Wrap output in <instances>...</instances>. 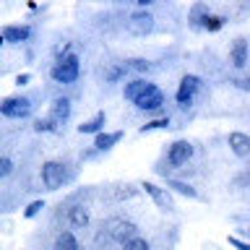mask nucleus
Returning <instances> with one entry per match:
<instances>
[{
    "instance_id": "f257e3e1",
    "label": "nucleus",
    "mask_w": 250,
    "mask_h": 250,
    "mask_svg": "<svg viewBox=\"0 0 250 250\" xmlns=\"http://www.w3.org/2000/svg\"><path fill=\"white\" fill-rule=\"evenodd\" d=\"M188 23L195 31H208V34H216L222 31L227 23H229V16L216 13L208 3H193L190 11H188Z\"/></svg>"
},
{
    "instance_id": "f03ea898",
    "label": "nucleus",
    "mask_w": 250,
    "mask_h": 250,
    "mask_svg": "<svg viewBox=\"0 0 250 250\" xmlns=\"http://www.w3.org/2000/svg\"><path fill=\"white\" fill-rule=\"evenodd\" d=\"M99 237H107V242H117V245L123 248L125 242L138 237V224L130 222V219H125V216H112V219H107V222H102Z\"/></svg>"
},
{
    "instance_id": "7ed1b4c3",
    "label": "nucleus",
    "mask_w": 250,
    "mask_h": 250,
    "mask_svg": "<svg viewBox=\"0 0 250 250\" xmlns=\"http://www.w3.org/2000/svg\"><path fill=\"white\" fill-rule=\"evenodd\" d=\"M50 78L60 86H73L81 78V58H78V52L62 55V58L55 60L50 68Z\"/></svg>"
},
{
    "instance_id": "20e7f679",
    "label": "nucleus",
    "mask_w": 250,
    "mask_h": 250,
    "mask_svg": "<svg viewBox=\"0 0 250 250\" xmlns=\"http://www.w3.org/2000/svg\"><path fill=\"white\" fill-rule=\"evenodd\" d=\"M39 180H42L44 190H60V188H65L70 180H73V172L68 169L65 162L50 159V162L42 164V169H39Z\"/></svg>"
},
{
    "instance_id": "39448f33",
    "label": "nucleus",
    "mask_w": 250,
    "mask_h": 250,
    "mask_svg": "<svg viewBox=\"0 0 250 250\" xmlns=\"http://www.w3.org/2000/svg\"><path fill=\"white\" fill-rule=\"evenodd\" d=\"M0 115L5 120H29L34 115V99L26 97V94L3 97V102H0Z\"/></svg>"
},
{
    "instance_id": "423d86ee",
    "label": "nucleus",
    "mask_w": 250,
    "mask_h": 250,
    "mask_svg": "<svg viewBox=\"0 0 250 250\" xmlns=\"http://www.w3.org/2000/svg\"><path fill=\"white\" fill-rule=\"evenodd\" d=\"M203 89V78L195 76V73H185L177 83V91H175V102L180 109H190L198 99V94Z\"/></svg>"
},
{
    "instance_id": "0eeeda50",
    "label": "nucleus",
    "mask_w": 250,
    "mask_h": 250,
    "mask_svg": "<svg viewBox=\"0 0 250 250\" xmlns=\"http://www.w3.org/2000/svg\"><path fill=\"white\" fill-rule=\"evenodd\" d=\"M164 91L159 89L156 83H151L148 81V86H146V91L141 94V97L133 102V107L138 109V112H146V115H154V112H159V109L164 107Z\"/></svg>"
},
{
    "instance_id": "6e6552de",
    "label": "nucleus",
    "mask_w": 250,
    "mask_h": 250,
    "mask_svg": "<svg viewBox=\"0 0 250 250\" xmlns=\"http://www.w3.org/2000/svg\"><path fill=\"white\" fill-rule=\"evenodd\" d=\"M193 154H195V146L190 144V141H185V138L172 141L169 148H167V164H169V169L185 167V164L193 159Z\"/></svg>"
},
{
    "instance_id": "1a4fd4ad",
    "label": "nucleus",
    "mask_w": 250,
    "mask_h": 250,
    "mask_svg": "<svg viewBox=\"0 0 250 250\" xmlns=\"http://www.w3.org/2000/svg\"><path fill=\"white\" fill-rule=\"evenodd\" d=\"M141 190H144L148 198L156 203V208H159V211H167V214H172V211L177 208V206H175V195H172L167 188L151 183V180H144V183H141Z\"/></svg>"
},
{
    "instance_id": "9d476101",
    "label": "nucleus",
    "mask_w": 250,
    "mask_h": 250,
    "mask_svg": "<svg viewBox=\"0 0 250 250\" xmlns=\"http://www.w3.org/2000/svg\"><path fill=\"white\" fill-rule=\"evenodd\" d=\"M156 26V19L151 11H133L128 16V21H125V29H128V34L133 37H148Z\"/></svg>"
},
{
    "instance_id": "9b49d317",
    "label": "nucleus",
    "mask_w": 250,
    "mask_h": 250,
    "mask_svg": "<svg viewBox=\"0 0 250 250\" xmlns=\"http://www.w3.org/2000/svg\"><path fill=\"white\" fill-rule=\"evenodd\" d=\"M34 37V26L31 23H5L0 29V39L3 44H26Z\"/></svg>"
},
{
    "instance_id": "f8f14e48",
    "label": "nucleus",
    "mask_w": 250,
    "mask_h": 250,
    "mask_svg": "<svg viewBox=\"0 0 250 250\" xmlns=\"http://www.w3.org/2000/svg\"><path fill=\"white\" fill-rule=\"evenodd\" d=\"M70 115H73V102H70V97H55L52 104H50V123L55 125V130L65 128Z\"/></svg>"
},
{
    "instance_id": "ddd939ff",
    "label": "nucleus",
    "mask_w": 250,
    "mask_h": 250,
    "mask_svg": "<svg viewBox=\"0 0 250 250\" xmlns=\"http://www.w3.org/2000/svg\"><path fill=\"white\" fill-rule=\"evenodd\" d=\"M229 62L234 70H245L250 62V42L245 37H237L229 47Z\"/></svg>"
},
{
    "instance_id": "4468645a",
    "label": "nucleus",
    "mask_w": 250,
    "mask_h": 250,
    "mask_svg": "<svg viewBox=\"0 0 250 250\" xmlns=\"http://www.w3.org/2000/svg\"><path fill=\"white\" fill-rule=\"evenodd\" d=\"M227 146H229V151L237 156V159H248L250 156V136L242 130H232L229 136H227Z\"/></svg>"
},
{
    "instance_id": "2eb2a0df",
    "label": "nucleus",
    "mask_w": 250,
    "mask_h": 250,
    "mask_svg": "<svg viewBox=\"0 0 250 250\" xmlns=\"http://www.w3.org/2000/svg\"><path fill=\"white\" fill-rule=\"evenodd\" d=\"M68 224L73 227V229H86V227L91 224V208L86 206V203H73V206L68 208Z\"/></svg>"
},
{
    "instance_id": "dca6fc26",
    "label": "nucleus",
    "mask_w": 250,
    "mask_h": 250,
    "mask_svg": "<svg viewBox=\"0 0 250 250\" xmlns=\"http://www.w3.org/2000/svg\"><path fill=\"white\" fill-rule=\"evenodd\" d=\"M164 188L172 193V195H183V198H190V201H201V193L195 190V185L185 183V180H177V177H167Z\"/></svg>"
},
{
    "instance_id": "f3484780",
    "label": "nucleus",
    "mask_w": 250,
    "mask_h": 250,
    "mask_svg": "<svg viewBox=\"0 0 250 250\" xmlns=\"http://www.w3.org/2000/svg\"><path fill=\"white\" fill-rule=\"evenodd\" d=\"M123 136H125L123 130H104V133H99V136L94 138V151H97V154L112 151V148L123 141Z\"/></svg>"
},
{
    "instance_id": "a211bd4d",
    "label": "nucleus",
    "mask_w": 250,
    "mask_h": 250,
    "mask_svg": "<svg viewBox=\"0 0 250 250\" xmlns=\"http://www.w3.org/2000/svg\"><path fill=\"white\" fill-rule=\"evenodd\" d=\"M104 125H107V112L99 109L94 117H89V120H83L81 125H78V133H81V136H94L97 138L99 133H104Z\"/></svg>"
},
{
    "instance_id": "6ab92c4d",
    "label": "nucleus",
    "mask_w": 250,
    "mask_h": 250,
    "mask_svg": "<svg viewBox=\"0 0 250 250\" xmlns=\"http://www.w3.org/2000/svg\"><path fill=\"white\" fill-rule=\"evenodd\" d=\"M146 86H148L146 78H141V76L130 78V81H125V86H123V97H125V99H128L130 104H133V102H136V99L141 97V94L146 91Z\"/></svg>"
},
{
    "instance_id": "aec40b11",
    "label": "nucleus",
    "mask_w": 250,
    "mask_h": 250,
    "mask_svg": "<svg viewBox=\"0 0 250 250\" xmlns=\"http://www.w3.org/2000/svg\"><path fill=\"white\" fill-rule=\"evenodd\" d=\"M52 250H81L76 232H73V229L58 232V237H55V242H52Z\"/></svg>"
},
{
    "instance_id": "412c9836",
    "label": "nucleus",
    "mask_w": 250,
    "mask_h": 250,
    "mask_svg": "<svg viewBox=\"0 0 250 250\" xmlns=\"http://www.w3.org/2000/svg\"><path fill=\"white\" fill-rule=\"evenodd\" d=\"M167 128H172V117H169V115H162V117H154V120H146V123L138 128V133H141V136H146V133L167 130Z\"/></svg>"
},
{
    "instance_id": "4be33fe9",
    "label": "nucleus",
    "mask_w": 250,
    "mask_h": 250,
    "mask_svg": "<svg viewBox=\"0 0 250 250\" xmlns=\"http://www.w3.org/2000/svg\"><path fill=\"white\" fill-rule=\"evenodd\" d=\"M128 76H130L128 65H125V62H115V65H109V70L104 73V81L107 83H120L123 78H128Z\"/></svg>"
},
{
    "instance_id": "5701e85b",
    "label": "nucleus",
    "mask_w": 250,
    "mask_h": 250,
    "mask_svg": "<svg viewBox=\"0 0 250 250\" xmlns=\"http://www.w3.org/2000/svg\"><path fill=\"white\" fill-rule=\"evenodd\" d=\"M125 65H128L130 73H151L154 70L151 60H146V58H130V60H125Z\"/></svg>"
},
{
    "instance_id": "b1692460",
    "label": "nucleus",
    "mask_w": 250,
    "mask_h": 250,
    "mask_svg": "<svg viewBox=\"0 0 250 250\" xmlns=\"http://www.w3.org/2000/svg\"><path fill=\"white\" fill-rule=\"evenodd\" d=\"M47 208V203L42 201V198H37V201H31L26 208H23V219H37L39 214H42V211Z\"/></svg>"
},
{
    "instance_id": "393cba45",
    "label": "nucleus",
    "mask_w": 250,
    "mask_h": 250,
    "mask_svg": "<svg viewBox=\"0 0 250 250\" xmlns=\"http://www.w3.org/2000/svg\"><path fill=\"white\" fill-rule=\"evenodd\" d=\"M120 250H151V242L138 234V237H133L130 242H125V245H123Z\"/></svg>"
},
{
    "instance_id": "a878e982",
    "label": "nucleus",
    "mask_w": 250,
    "mask_h": 250,
    "mask_svg": "<svg viewBox=\"0 0 250 250\" xmlns=\"http://www.w3.org/2000/svg\"><path fill=\"white\" fill-rule=\"evenodd\" d=\"M31 128H34V133H58V130H55V125L50 123V117H37Z\"/></svg>"
},
{
    "instance_id": "bb28decb",
    "label": "nucleus",
    "mask_w": 250,
    "mask_h": 250,
    "mask_svg": "<svg viewBox=\"0 0 250 250\" xmlns=\"http://www.w3.org/2000/svg\"><path fill=\"white\" fill-rule=\"evenodd\" d=\"M11 172H13V159L11 156H0V180L11 177Z\"/></svg>"
},
{
    "instance_id": "cd10ccee",
    "label": "nucleus",
    "mask_w": 250,
    "mask_h": 250,
    "mask_svg": "<svg viewBox=\"0 0 250 250\" xmlns=\"http://www.w3.org/2000/svg\"><path fill=\"white\" fill-rule=\"evenodd\" d=\"M229 83L234 86V89H240V91H250V76H232Z\"/></svg>"
},
{
    "instance_id": "c85d7f7f",
    "label": "nucleus",
    "mask_w": 250,
    "mask_h": 250,
    "mask_svg": "<svg viewBox=\"0 0 250 250\" xmlns=\"http://www.w3.org/2000/svg\"><path fill=\"white\" fill-rule=\"evenodd\" d=\"M229 245L234 250H250V240H242V237H229Z\"/></svg>"
},
{
    "instance_id": "c756f323",
    "label": "nucleus",
    "mask_w": 250,
    "mask_h": 250,
    "mask_svg": "<svg viewBox=\"0 0 250 250\" xmlns=\"http://www.w3.org/2000/svg\"><path fill=\"white\" fill-rule=\"evenodd\" d=\"M31 83V73H19L16 76V86H19V89H23V86H29Z\"/></svg>"
}]
</instances>
